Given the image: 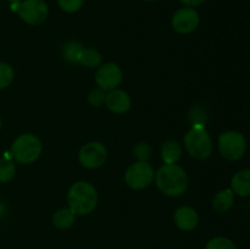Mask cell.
<instances>
[{
  "label": "cell",
  "instance_id": "7402d4cb",
  "mask_svg": "<svg viewBox=\"0 0 250 249\" xmlns=\"http://www.w3.org/2000/svg\"><path fill=\"white\" fill-rule=\"evenodd\" d=\"M84 0H58L59 6L66 12H76L82 7Z\"/></svg>",
  "mask_w": 250,
  "mask_h": 249
},
{
  "label": "cell",
  "instance_id": "8fae6325",
  "mask_svg": "<svg viewBox=\"0 0 250 249\" xmlns=\"http://www.w3.org/2000/svg\"><path fill=\"white\" fill-rule=\"evenodd\" d=\"M107 109L115 114H125L131 107V98L125 90L114 89L110 90L105 99Z\"/></svg>",
  "mask_w": 250,
  "mask_h": 249
},
{
  "label": "cell",
  "instance_id": "9c48e42d",
  "mask_svg": "<svg viewBox=\"0 0 250 249\" xmlns=\"http://www.w3.org/2000/svg\"><path fill=\"white\" fill-rule=\"evenodd\" d=\"M122 81V71L119 65L112 62L100 66L95 75V82L104 92L114 90Z\"/></svg>",
  "mask_w": 250,
  "mask_h": 249
},
{
  "label": "cell",
  "instance_id": "83f0119b",
  "mask_svg": "<svg viewBox=\"0 0 250 249\" xmlns=\"http://www.w3.org/2000/svg\"><path fill=\"white\" fill-rule=\"evenodd\" d=\"M146 1H153V0H146Z\"/></svg>",
  "mask_w": 250,
  "mask_h": 249
},
{
  "label": "cell",
  "instance_id": "e0dca14e",
  "mask_svg": "<svg viewBox=\"0 0 250 249\" xmlns=\"http://www.w3.org/2000/svg\"><path fill=\"white\" fill-rule=\"evenodd\" d=\"M102 55H100L99 51H97L95 49L88 48L84 49L83 48L81 50V53L78 54L77 58V62L81 63V65L85 66V67L89 68H94L98 67V66L102 63Z\"/></svg>",
  "mask_w": 250,
  "mask_h": 249
},
{
  "label": "cell",
  "instance_id": "44dd1931",
  "mask_svg": "<svg viewBox=\"0 0 250 249\" xmlns=\"http://www.w3.org/2000/svg\"><path fill=\"white\" fill-rule=\"evenodd\" d=\"M14 80V70L9 63L0 62V89L7 88Z\"/></svg>",
  "mask_w": 250,
  "mask_h": 249
},
{
  "label": "cell",
  "instance_id": "30bf717a",
  "mask_svg": "<svg viewBox=\"0 0 250 249\" xmlns=\"http://www.w3.org/2000/svg\"><path fill=\"white\" fill-rule=\"evenodd\" d=\"M199 24V15L193 7H183L177 10L172 17V27L182 34L190 33Z\"/></svg>",
  "mask_w": 250,
  "mask_h": 249
},
{
  "label": "cell",
  "instance_id": "4316f807",
  "mask_svg": "<svg viewBox=\"0 0 250 249\" xmlns=\"http://www.w3.org/2000/svg\"><path fill=\"white\" fill-rule=\"evenodd\" d=\"M0 128H1V119H0Z\"/></svg>",
  "mask_w": 250,
  "mask_h": 249
},
{
  "label": "cell",
  "instance_id": "7a4b0ae2",
  "mask_svg": "<svg viewBox=\"0 0 250 249\" xmlns=\"http://www.w3.org/2000/svg\"><path fill=\"white\" fill-rule=\"evenodd\" d=\"M68 208L76 215L90 214L97 207L98 194L90 183L80 181L71 186L67 194Z\"/></svg>",
  "mask_w": 250,
  "mask_h": 249
},
{
  "label": "cell",
  "instance_id": "5b68a950",
  "mask_svg": "<svg viewBox=\"0 0 250 249\" xmlns=\"http://www.w3.org/2000/svg\"><path fill=\"white\" fill-rule=\"evenodd\" d=\"M219 150L227 160H239L247 151L246 137L237 131L224 132L219 137Z\"/></svg>",
  "mask_w": 250,
  "mask_h": 249
},
{
  "label": "cell",
  "instance_id": "4fadbf2b",
  "mask_svg": "<svg viewBox=\"0 0 250 249\" xmlns=\"http://www.w3.org/2000/svg\"><path fill=\"white\" fill-rule=\"evenodd\" d=\"M231 189L234 194L241 197L250 195V168H244L234 173L231 181Z\"/></svg>",
  "mask_w": 250,
  "mask_h": 249
},
{
  "label": "cell",
  "instance_id": "5bb4252c",
  "mask_svg": "<svg viewBox=\"0 0 250 249\" xmlns=\"http://www.w3.org/2000/svg\"><path fill=\"white\" fill-rule=\"evenodd\" d=\"M181 155H182V148L178 144V142L170 139V141H166L163 144V148H161V158H163L164 163L166 165H173V164H176L180 160Z\"/></svg>",
  "mask_w": 250,
  "mask_h": 249
},
{
  "label": "cell",
  "instance_id": "d4e9b609",
  "mask_svg": "<svg viewBox=\"0 0 250 249\" xmlns=\"http://www.w3.org/2000/svg\"><path fill=\"white\" fill-rule=\"evenodd\" d=\"M180 1L182 2L183 5H186V6L194 7V6H198V5H200L202 2H204L205 0H180Z\"/></svg>",
  "mask_w": 250,
  "mask_h": 249
},
{
  "label": "cell",
  "instance_id": "52a82bcc",
  "mask_svg": "<svg viewBox=\"0 0 250 249\" xmlns=\"http://www.w3.org/2000/svg\"><path fill=\"white\" fill-rule=\"evenodd\" d=\"M154 180V170L146 161H138L127 168L125 181L132 189H144Z\"/></svg>",
  "mask_w": 250,
  "mask_h": 249
},
{
  "label": "cell",
  "instance_id": "9a60e30c",
  "mask_svg": "<svg viewBox=\"0 0 250 249\" xmlns=\"http://www.w3.org/2000/svg\"><path fill=\"white\" fill-rule=\"evenodd\" d=\"M234 202V192L231 188L220 190L212 199V208L217 212H226L232 208Z\"/></svg>",
  "mask_w": 250,
  "mask_h": 249
},
{
  "label": "cell",
  "instance_id": "d6986e66",
  "mask_svg": "<svg viewBox=\"0 0 250 249\" xmlns=\"http://www.w3.org/2000/svg\"><path fill=\"white\" fill-rule=\"evenodd\" d=\"M82 49V44H81L80 42H68L65 45V48H63V58L67 61H70V62H77L78 54L81 53Z\"/></svg>",
  "mask_w": 250,
  "mask_h": 249
},
{
  "label": "cell",
  "instance_id": "7c38bea8",
  "mask_svg": "<svg viewBox=\"0 0 250 249\" xmlns=\"http://www.w3.org/2000/svg\"><path fill=\"white\" fill-rule=\"evenodd\" d=\"M173 220H175L176 226L182 231H192L199 222L197 211L190 207L178 208L173 215Z\"/></svg>",
  "mask_w": 250,
  "mask_h": 249
},
{
  "label": "cell",
  "instance_id": "ac0fdd59",
  "mask_svg": "<svg viewBox=\"0 0 250 249\" xmlns=\"http://www.w3.org/2000/svg\"><path fill=\"white\" fill-rule=\"evenodd\" d=\"M11 156L5 155L4 158L0 159V182L2 183L9 182L16 172V166H15Z\"/></svg>",
  "mask_w": 250,
  "mask_h": 249
},
{
  "label": "cell",
  "instance_id": "277c9868",
  "mask_svg": "<svg viewBox=\"0 0 250 249\" xmlns=\"http://www.w3.org/2000/svg\"><path fill=\"white\" fill-rule=\"evenodd\" d=\"M42 154V143L34 134H21L11 146V155L17 163L31 164Z\"/></svg>",
  "mask_w": 250,
  "mask_h": 249
},
{
  "label": "cell",
  "instance_id": "603a6c76",
  "mask_svg": "<svg viewBox=\"0 0 250 249\" xmlns=\"http://www.w3.org/2000/svg\"><path fill=\"white\" fill-rule=\"evenodd\" d=\"M105 99H106V94L103 89L100 88H97V89H93L92 92L88 95V102L90 103V105L93 106H100L105 103Z\"/></svg>",
  "mask_w": 250,
  "mask_h": 249
},
{
  "label": "cell",
  "instance_id": "3957f363",
  "mask_svg": "<svg viewBox=\"0 0 250 249\" xmlns=\"http://www.w3.org/2000/svg\"><path fill=\"white\" fill-rule=\"evenodd\" d=\"M185 146L190 156L204 160L212 151V141L203 124H193L185 137Z\"/></svg>",
  "mask_w": 250,
  "mask_h": 249
},
{
  "label": "cell",
  "instance_id": "ffe728a7",
  "mask_svg": "<svg viewBox=\"0 0 250 249\" xmlns=\"http://www.w3.org/2000/svg\"><path fill=\"white\" fill-rule=\"evenodd\" d=\"M205 249H237V247L227 237H214L208 242Z\"/></svg>",
  "mask_w": 250,
  "mask_h": 249
},
{
  "label": "cell",
  "instance_id": "ba28073f",
  "mask_svg": "<svg viewBox=\"0 0 250 249\" xmlns=\"http://www.w3.org/2000/svg\"><path fill=\"white\" fill-rule=\"evenodd\" d=\"M107 150L100 142H89L81 148L78 160L85 168H98L105 163Z\"/></svg>",
  "mask_w": 250,
  "mask_h": 249
},
{
  "label": "cell",
  "instance_id": "cb8c5ba5",
  "mask_svg": "<svg viewBox=\"0 0 250 249\" xmlns=\"http://www.w3.org/2000/svg\"><path fill=\"white\" fill-rule=\"evenodd\" d=\"M149 154H150V149L146 144L139 143L134 148V155L139 159V161H146V159L149 158Z\"/></svg>",
  "mask_w": 250,
  "mask_h": 249
},
{
  "label": "cell",
  "instance_id": "484cf974",
  "mask_svg": "<svg viewBox=\"0 0 250 249\" xmlns=\"http://www.w3.org/2000/svg\"><path fill=\"white\" fill-rule=\"evenodd\" d=\"M9 1L11 2V5H17V4H20L22 0H9Z\"/></svg>",
  "mask_w": 250,
  "mask_h": 249
},
{
  "label": "cell",
  "instance_id": "6da1fadb",
  "mask_svg": "<svg viewBox=\"0 0 250 249\" xmlns=\"http://www.w3.org/2000/svg\"><path fill=\"white\" fill-rule=\"evenodd\" d=\"M156 186L164 194L168 197H178L183 194L188 187V177L182 167L177 165H164L155 175Z\"/></svg>",
  "mask_w": 250,
  "mask_h": 249
},
{
  "label": "cell",
  "instance_id": "8992f818",
  "mask_svg": "<svg viewBox=\"0 0 250 249\" xmlns=\"http://www.w3.org/2000/svg\"><path fill=\"white\" fill-rule=\"evenodd\" d=\"M11 9L28 24H41L46 20L49 7L44 0H22L20 4L11 5Z\"/></svg>",
  "mask_w": 250,
  "mask_h": 249
},
{
  "label": "cell",
  "instance_id": "2e32d148",
  "mask_svg": "<svg viewBox=\"0 0 250 249\" xmlns=\"http://www.w3.org/2000/svg\"><path fill=\"white\" fill-rule=\"evenodd\" d=\"M76 219V214L70 209V208H62L58 210L53 216V224L56 228L66 229L70 228L73 225Z\"/></svg>",
  "mask_w": 250,
  "mask_h": 249
}]
</instances>
